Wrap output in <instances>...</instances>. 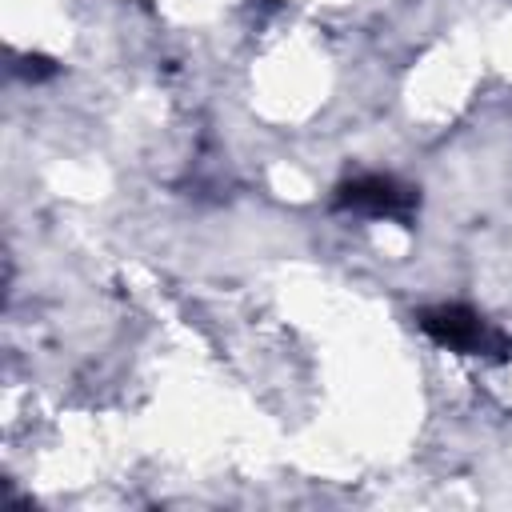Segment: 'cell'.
<instances>
[{
  "mask_svg": "<svg viewBox=\"0 0 512 512\" xmlns=\"http://www.w3.org/2000/svg\"><path fill=\"white\" fill-rule=\"evenodd\" d=\"M336 208L344 212H360V216H388V220H408L420 204L416 188L392 180V176H356V180H344L332 196Z\"/></svg>",
  "mask_w": 512,
  "mask_h": 512,
  "instance_id": "cell-1",
  "label": "cell"
},
{
  "mask_svg": "<svg viewBox=\"0 0 512 512\" xmlns=\"http://www.w3.org/2000/svg\"><path fill=\"white\" fill-rule=\"evenodd\" d=\"M420 328L440 348H452L460 356H480V352H500L504 348V340L464 304H440V308L420 312Z\"/></svg>",
  "mask_w": 512,
  "mask_h": 512,
  "instance_id": "cell-2",
  "label": "cell"
},
{
  "mask_svg": "<svg viewBox=\"0 0 512 512\" xmlns=\"http://www.w3.org/2000/svg\"><path fill=\"white\" fill-rule=\"evenodd\" d=\"M16 72H20V76H28V80H44V76H52V72H56V64H52V60H44V56H24V60L16 64Z\"/></svg>",
  "mask_w": 512,
  "mask_h": 512,
  "instance_id": "cell-3",
  "label": "cell"
}]
</instances>
